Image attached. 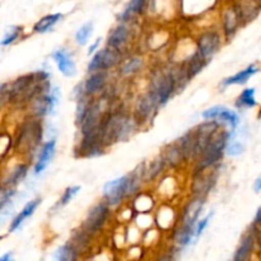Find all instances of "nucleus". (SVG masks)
Returning <instances> with one entry per match:
<instances>
[{
  "instance_id": "ea45409f",
  "label": "nucleus",
  "mask_w": 261,
  "mask_h": 261,
  "mask_svg": "<svg viewBox=\"0 0 261 261\" xmlns=\"http://www.w3.org/2000/svg\"><path fill=\"white\" fill-rule=\"evenodd\" d=\"M98 45H99V38H97L96 42H94L93 45H92L91 47H89V50H88V55H92V54H93L94 51H96V48L98 47Z\"/></svg>"
},
{
  "instance_id": "cd10ccee",
  "label": "nucleus",
  "mask_w": 261,
  "mask_h": 261,
  "mask_svg": "<svg viewBox=\"0 0 261 261\" xmlns=\"http://www.w3.org/2000/svg\"><path fill=\"white\" fill-rule=\"evenodd\" d=\"M145 3H147V0H130L129 5H127L126 9H125L124 13L121 14V19L127 20L130 19L133 15L142 13L145 7Z\"/></svg>"
},
{
  "instance_id": "aec40b11",
  "label": "nucleus",
  "mask_w": 261,
  "mask_h": 261,
  "mask_svg": "<svg viewBox=\"0 0 261 261\" xmlns=\"http://www.w3.org/2000/svg\"><path fill=\"white\" fill-rule=\"evenodd\" d=\"M257 71H259V66L252 64V65L247 66L246 69L240 71V73H237L236 75H232L229 76V78L223 79L222 86L227 87V86H232V84H245L252 75H255Z\"/></svg>"
},
{
  "instance_id": "4468645a",
  "label": "nucleus",
  "mask_w": 261,
  "mask_h": 261,
  "mask_svg": "<svg viewBox=\"0 0 261 261\" xmlns=\"http://www.w3.org/2000/svg\"><path fill=\"white\" fill-rule=\"evenodd\" d=\"M55 140H48V142H46L45 144L42 145V148H41V152H40V155H38V160L37 162H36V166H35V173L36 175H38V173L43 172V171L46 170V167L48 166V163H50L51 158L54 157V153H55Z\"/></svg>"
},
{
  "instance_id": "473e14b6",
  "label": "nucleus",
  "mask_w": 261,
  "mask_h": 261,
  "mask_svg": "<svg viewBox=\"0 0 261 261\" xmlns=\"http://www.w3.org/2000/svg\"><path fill=\"white\" fill-rule=\"evenodd\" d=\"M140 181H142V176L135 171L132 176H129V184H127V196H132L133 194L137 193L140 188Z\"/></svg>"
},
{
  "instance_id": "393cba45",
  "label": "nucleus",
  "mask_w": 261,
  "mask_h": 261,
  "mask_svg": "<svg viewBox=\"0 0 261 261\" xmlns=\"http://www.w3.org/2000/svg\"><path fill=\"white\" fill-rule=\"evenodd\" d=\"M206 63H208V61H206L205 59H204L203 56L198 53V50H196V53L194 54V55L191 56L190 60H189L188 68H186V70H185L189 78H193V76H195L196 74L200 73L201 69L205 66Z\"/></svg>"
},
{
  "instance_id": "a878e982",
  "label": "nucleus",
  "mask_w": 261,
  "mask_h": 261,
  "mask_svg": "<svg viewBox=\"0 0 261 261\" xmlns=\"http://www.w3.org/2000/svg\"><path fill=\"white\" fill-rule=\"evenodd\" d=\"M255 88H246L242 91L240 97L236 101V106L239 109H251L257 105L256 98H255Z\"/></svg>"
},
{
  "instance_id": "c85d7f7f",
  "label": "nucleus",
  "mask_w": 261,
  "mask_h": 261,
  "mask_svg": "<svg viewBox=\"0 0 261 261\" xmlns=\"http://www.w3.org/2000/svg\"><path fill=\"white\" fill-rule=\"evenodd\" d=\"M25 173H27V166H25V165H18L17 167H15L14 170L10 172L9 180H8L7 182H4V186H5V188H10L12 185L17 184L18 181L22 180V178L25 176Z\"/></svg>"
},
{
  "instance_id": "4c0bfd02",
  "label": "nucleus",
  "mask_w": 261,
  "mask_h": 261,
  "mask_svg": "<svg viewBox=\"0 0 261 261\" xmlns=\"http://www.w3.org/2000/svg\"><path fill=\"white\" fill-rule=\"evenodd\" d=\"M254 190H255V193H260L261 191V175L256 178V181H255Z\"/></svg>"
},
{
  "instance_id": "72a5a7b5",
  "label": "nucleus",
  "mask_w": 261,
  "mask_h": 261,
  "mask_svg": "<svg viewBox=\"0 0 261 261\" xmlns=\"http://www.w3.org/2000/svg\"><path fill=\"white\" fill-rule=\"evenodd\" d=\"M19 33H20V28L19 27L9 28V31L5 33L4 38H3L2 45L7 46V45H10V43H13L15 40H17L18 37H19Z\"/></svg>"
},
{
  "instance_id": "e433bc0d",
  "label": "nucleus",
  "mask_w": 261,
  "mask_h": 261,
  "mask_svg": "<svg viewBox=\"0 0 261 261\" xmlns=\"http://www.w3.org/2000/svg\"><path fill=\"white\" fill-rule=\"evenodd\" d=\"M212 216H213V212H212L209 216H206L204 219H201L200 222H198V223H196V227H195V236L196 237H199L201 233H203L204 229H205L206 226H208V222H209V219H211Z\"/></svg>"
},
{
  "instance_id": "7ed1b4c3",
  "label": "nucleus",
  "mask_w": 261,
  "mask_h": 261,
  "mask_svg": "<svg viewBox=\"0 0 261 261\" xmlns=\"http://www.w3.org/2000/svg\"><path fill=\"white\" fill-rule=\"evenodd\" d=\"M109 213H110L109 204L107 203L97 204L96 206H93V208L89 211L86 221L83 222V227H82V229H84L89 236L96 233V232H98L99 229L103 227V224L106 223Z\"/></svg>"
},
{
  "instance_id": "5701e85b",
  "label": "nucleus",
  "mask_w": 261,
  "mask_h": 261,
  "mask_svg": "<svg viewBox=\"0 0 261 261\" xmlns=\"http://www.w3.org/2000/svg\"><path fill=\"white\" fill-rule=\"evenodd\" d=\"M195 236V227L188 226V224L182 223V226H180L177 228V231L175 232V240L180 246L185 247L188 246L191 242V240Z\"/></svg>"
},
{
  "instance_id": "7c9ffc66",
  "label": "nucleus",
  "mask_w": 261,
  "mask_h": 261,
  "mask_svg": "<svg viewBox=\"0 0 261 261\" xmlns=\"http://www.w3.org/2000/svg\"><path fill=\"white\" fill-rule=\"evenodd\" d=\"M92 31H93V24H92V23H86L84 25H82L75 35L76 43L81 46L86 45V43L88 42L89 36L92 35Z\"/></svg>"
},
{
  "instance_id": "f704fd0d",
  "label": "nucleus",
  "mask_w": 261,
  "mask_h": 261,
  "mask_svg": "<svg viewBox=\"0 0 261 261\" xmlns=\"http://www.w3.org/2000/svg\"><path fill=\"white\" fill-rule=\"evenodd\" d=\"M81 190L79 186H70L65 190V193L63 194V198L60 199V205H66L69 201H71V199L78 194V191Z\"/></svg>"
},
{
  "instance_id": "79ce46f5",
  "label": "nucleus",
  "mask_w": 261,
  "mask_h": 261,
  "mask_svg": "<svg viewBox=\"0 0 261 261\" xmlns=\"http://www.w3.org/2000/svg\"><path fill=\"white\" fill-rule=\"evenodd\" d=\"M260 116H261V112H260Z\"/></svg>"
},
{
  "instance_id": "9d476101",
  "label": "nucleus",
  "mask_w": 261,
  "mask_h": 261,
  "mask_svg": "<svg viewBox=\"0 0 261 261\" xmlns=\"http://www.w3.org/2000/svg\"><path fill=\"white\" fill-rule=\"evenodd\" d=\"M53 58L55 60V63L58 64V68L61 73L65 76H74L76 73L75 69V63L73 61V59L70 58L69 53L64 48L61 50L55 51L53 54Z\"/></svg>"
},
{
  "instance_id": "423d86ee",
  "label": "nucleus",
  "mask_w": 261,
  "mask_h": 261,
  "mask_svg": "<svg viewBox=\"0 0 261 261\" xmlns=\"http://www.w3.org/2000/svg\"><path fill=\"white\" fill-rule=\"evenodd\" d=\"M41 139H42V126L37 120H33V121H27L23 124L17 144L20 148L30 149V148H35L36 145L40 144Z\"/></svg>"
},
{
  "instance_id": "f8f14e48",
  "label": "nucleus",
  "mask_w": 261,
  "mask_h": 261,
  "mask_svg": "<svg viewBox=\"0 0 261 261\" xmlns=\"http://www.w3.org/2000/svg\"><path fill=\"white\" fill-rule=\"evenodd\" d=\"M213 175H204V172L195 173L193 182V194L196 198H204L213 188Z\"/></svg>"
},
{
  "instance_id": "c756f323",
  "label": "nucleus",
  "mask_w": 261,
  "mask_h": 261,
  "mask_svg": "<svg viewBox=\"0 0 261 261\" xmlns=\"http://www.w3.org/2000/svg\"><path fill=\"white\" fill-rule=\"evenodd\" d=\"M143 61L140 58H132L129 60L125 61V64L121 68V74L122 75H130V74H134L142 68Z\"/></svg>"
},
{
  "instance_id": "39448f33",
  "label": "nucleus",
  "mask_w": 261,
  "mask_h": 261,
  "mask_svg": "<svg viewBox=\"0 0 261 261\" xmlns=\"http://www.w3.org/2000/svg\"><path fill=\"white\" fill-rule=\"evenodd\" d=\"M127 184H129V176H122L105 185L103 196L109 205H119L122 199L127 196Z\"/></svg>"
},
{
  "instance_id": "ddd939ff",
  "label": "nucleus",
  "mask_w": 261,
  "mask_h": 261,
  "mask_svg": "<svg viewBox=\"0 0 261 261\" xmlns=\"http://www.w3.org/2000/svg\"><path fill=\"white\" fill-rule=\"evenodd\" d=\"M130 32L125 24H120L111 32L109 38V46L116 51H121L129 42Z\"/></svg>"
},
{
  "instance_id": "a211bd4d",
  "label": "nucleus",
  "mask_w": 261,
  "mask_h": 261,
  "mask_svg": "<svg viewBox=\"0 0 261 261\" xmlns=\"http://www.w3.org/2000/svg\"><path fill=\"white\" fill-rule=\"evenodd\" d=\"M241 22L240 20V15L237 13L236 7L228 8L224 13V19H223V28H224V33L228 38H231L232 36L236 33L237 27H239V23Z\"/></svg>"
},
{
  "instance_id": "6e6552de",
  "label": "nucleus",
  "mask_w": 261,
  "mask_h": 261,
  "mask_svg": "<svg viewBox=\"0 0 261 261\" xmlns=\"http://www.w3.org/2000/svg\"><path fill=\"white\" fill-rule=\"evenodd\" d=\"M203 117L205 120H222V121L228 122L231 125L232 130L236 129L240 122V117L236 112L222 106H216L206 110V111L203 112Z\"/></svg>"
},
{
  "instance_id": "f3484780",
  "label": "nucleus",
  "mask_w": 261,
  "mask_h": 261,
  "mask_svg": "<svg viewBox=\"0 0 261 261\" xmlns=\"http://www.w3.org/2000/svg\"><path fill=\"white\" fill-rule=\"evenodd\" d=\"M177 144L180 145L185 160H190V158L198 157V150H196V139H195V134H194V132L186 133V134L178 140Z\"/></svg>"
},
{
  "instance_id": "dca6fc26",
  "label": "nucleus",
  "mask_w": 261,
  "mask_h": 261,
  "mask_svg": "<svg viewBox=\"0 0 261 261\" xmlns=\"http://www.w3.org/2000/svg\"><path fill=\"white\" fill-rule=\"evenodd\" d=\"M107 75L106 71H96L92 73V75L84 83V93L86 94H94L101 91L106 86Z\"/></svg>"
},
{
  "instance_id": "bb28decb",
  "label": "nucleus",
  "mask_w": 261,
  "mask_h": 261,
  "mask_svg": "<svg viewBox=\"0 0 261 261\" xmlns=\"http://www.w3.org/2000/svg\"><path fill=\"white\" fill-rule=\"evenodd\" d=\"M55 261H78V251L71 245H64L55 252Z\"/></svg>"
},
{
  "instance_id": "58836bf2",
  "label": "nucleus",
  "mask_w": 261,
  "mask_h": 261,
  "mask_svg": "<svg viewBox=\"0 0 261 261\" xmlns=\"http://www.w3.org/2000/svg\"><path fill=\"white\" fill-rule=\"evenodd\" d=\"M255 226H261V206L257 209L256 212V216H255Z\"/></svg>"
},
{
  "instance_id": "1a4fd4ad",
  "label": "nucleus",
  "mask_w": 261,
  "mask_h": 261,
  "mask_svg": "<svg viewBox=\"0 0 261 261\" xmlns=\"http://www.w3.org/2000/svg\"><path fill=\"white\" fill-rule=\"evenodd\" d=\"M158 106H160V105H158L157 98H155L150 92L145 94V96H143L142 98L138 101L137 107H135V117H137V121H147L150 117V115L153 114V111H154Z\"/></svg>"
},
{
  "instance_id": "f257e3e1",
  "label": "nucleus",
  "mask_w": 261,
  "mask_h": 261,
  "mask_svg": "<svg viewBox=\"0 0 261 261\" xmlns=\"http://www.w3.org/2000/svg\"><path fill=\"white\" fill-rule=\"evenodd\" d=\"M231 134L228 132H217L212 140L209 142L208 147L200 155L199 161L196 162V172H204L206 168L216 165L223 155L224 148L227 147Z\"/></svg>"
},
{
  "instance_id": "412c9836",
  "label": "nucleus",
  "mask_w": 261,
  "mask_h": 261,
  "mask_svg": "<svg viewBox=\"0 0 261 261\" xmlns=\"http://www.w3.org/2000/svg\"><path fill=\"white\" fill-rule=\"evenodd\" d=\"M38 204H40V199H36V200H32L30 201V203L27 204V205L23 208V211L20 212L19 214H18L17 217H15L14 219H13V222L10 223V227H9V231L10 232H14L15 229H18V227L20 226V224L23 223V222L25 221L27 218H30L31 216H32L33 213H35V211L37 209Z\"/></svg>"
},
{
  "instance_id": "0eeeda50",
  "label": "nucleus",
  "mask_w": 261,
  "mask_h": 261,
  "mask_svg": "<svg viewBox=\"0 0 261 261\" xmlns=\"http://www.w3.org/2000/svg\"><path fill=\"white\" fill-rule=\"evenodd\" d=\"M221 46V38L217 32H205L198 40V53L209 61L212 56L218 51Z\"/></svg>"
},
{
  "instance_id": "2f4dec72",
  "label": "nucleus",
  "mask_w": 261,
  "mask_h": 261,
  "mask_svg": "<svg viewBox=\"0 0 261 261\" xmlns=\"http://www.w3.org/2000/svg\"><path fill=\"white\" fill-rule=\"evenodd\" d=\"M165 165H166V161H165V158H163V155L162 157L157 158L155 161H153V163L150 165V167L147 170L148 180H153V178L157 177V176L162 172L163 168H165Z\"/></svg>"
},
{
  "instance_id": "f03ea898",
  "label": "nucleus",
  "mask_w": 261,
  "mask_h": 261,
  "mask_svg": "<svg viewBox=\"0 0 261 261\" xmlns=\"http://www.w3.org/2000/svg\"><path fill=\"white\" fill-rule=\"evenodd\" d=\"M176 87H177V82H176L173 71L168 74L157 73L153 76L152 88L149 92L157 98L160 106H165L175 92Z\"/></svg>"
},
{
  "instance_id": "9b49d317",
  "label": "nucleus",
  "mask_w": 261,
  "mask_h": 261,
  "mask_svg": "<svg viewBox=\"0 0 261 261\" xmlns=\"http://www.w3.org/2000/svg\"><path fill=\"white\" fill-rule=\"evenodd\" d=\"M236 9L240 15V20L249 23L257 17L260 12V5L257 4L256 0H241L236 5Z\"/></svg>"
},
{
  "instance_id": "c9c22d12",
  "label": "nucleus",
  "mask_w": 261,
  "mask_h": 261,
  "mask_svg": "<svg viewBox=\"0 0 261 261\" xmlns=\"http://www.w3.org/2000/svg\"><path fill=\"white\" fill-rule=\"evenodd\" d=\"M244 152V145L240 142H234L227 148V154L228 155H240Z\"/></svg>"
},
{
  "instance_id": "b1692460",
  "label": "nucleus",
  "mask_w": 261,
  "mask_h": 261,
  "mask_svg": "<svg viewBox=\"0 0 261 261\" xmlns=\"http://www.w3.org/2000/svg\"><path fill=\"white\" fill-rule=\"evenodd\" d=\"M63 18V14L61 13H55V14H48L45 15L43 18H41L37 23L35 24L33 30L37 33H46L47 31H50L59 20Z\"/></svg>"
},
{
  "instance_id": "2eb2a0df",
  "label": "nucleus",
  "mask_w": 261,
  "mask_h": 261,
  "mask_svg": "<svg viewBox=\"0 0 261 261\" xmlns=\"http://www.w3.org/2000/svg\"><path fill=\"white\" fill-rule=\"evenodd\" d=\"M203 206L204 198H195L194 200H191L190 204L186 206L185 214H184V223L191 227H196V219L200 216Z\"/></svg>"
},
{
  "instance_id": "a19ab883",
  "label": "nucleus",
  "mask_w": 261,
  "mask_h": 261,
  "mask_svg": "<svg viewBox=\"0 0 261 261\" xmlns=\"http://www.w3.org/2000/svg\"><path fill=\"white\" fill-rule=\"evenodd\" d=\"M0 261H14V260H13L12 252H8V254L3 255V256L0 257Z\"/></svg>"
},
{
  "instance_id": "37998d69",
  "label": "nucleus",
  "mask_w": 261,
  "mask_h": 261,
  "mask_svg": "<svg viewBox=\"0 0 261 261\" xmlns=\"http://www.w3.org/2000/svg\"><path fill=\"white\" fill-rule=\"evenodd\" d=\"M162 261H163V260H162Z\"/></svg>"
},
{
  "instance_id": "4be33fe9",
  "label": "nucleus",
  "mask_w": 261,
  "mask_h": 261,
  "mask_svg": "<svg viewBox=\"0 0 261 261\" xmlns=\"http://www.w3.org/2000/svg\"><path fill=\"white\" fill-rule=\"evenodd\" d=\"M163 158H165L166 163L171 166H177L185 160L182 154V150H181L180 145L176 143V144H170L166 147L165 152H163Z\"/></svg>"
},
{
  "instance_id": "20e7f679",
  "label": "nucleus",
  "mask_w": 261,
  "mask_h": 261,
  "mask_svg": "<svg viewBox=\"0 0 261 261\" xmlns=\"http://www.w3.org/2000/svg\"><path fill=\"white\" fill-rule=\"evenodd\" d=\"M119 51L114 50L111 47L99 50L96 55L92 58V60L88 64L89 73H96V71H106L109 69L114 68L117 65L120 60Z\"/></svg>"
},
{
  "instance_id": "6ab92c4d",
  "label": "nucleus",
  "mask_w": 261,
  "mask_h": 261,
  "mask_svg": "<svg viewBox=\"0 0 261 261\" xmlns=\"http://www.w3.org/2000/svg\"><path fill=\"white\" fill-rule=\"evenodd\" d=\"M255 246V237L252 233H247L246 236L242 239L241 244H240L239 249L234 252L233 261H247L250 255H251L252 250Z\"/></svg>"
}]
</instances>
